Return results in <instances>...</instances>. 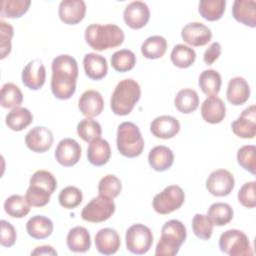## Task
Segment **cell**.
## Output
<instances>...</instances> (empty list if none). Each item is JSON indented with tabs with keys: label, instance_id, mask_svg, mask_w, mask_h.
<instances>
[{
	"label": "cell",
	"instance_id": "cell-1",
	"mask_svg": "<svg viewBox=\"0 0 256 256\" xmlns=\"http://www.w3.org/2000/svg\"><path fill=\"white\" fill-rule=\"evenodd\" d=\"M51 91L55 98L60 100L70 99L76 91L78 78V64L74 57L62 54L52 61Z\"/></svg>",
	"mask_w": 256,
	"mask_h": 256
},
{
	"label": "cell",
	"instance_id": "cell-2",
	"mask_svg": "<svg viewBox=\"0 0 256 256\" xmlns=\"http://www.w3.org/2000/svg\"><path fill=\"white\" fill-rule=\"evenodd\" d=\"M86 43L96 51H104L120 46L124 42L123 30L115 24L93 23L86 27Z\"/></svg>",
	"mask_w": 256,
	"mask_h": 256
},
{
	"label": "cell",
	"instance_id": "cell-3",
	"mask_svg": "<svg viewBox=\"0 0 256 256\" xmlns=\"http://www.w3.org/2000/svg\"><path fill=\"white\" fill-rule=\"evenodd\" d=\"M140 97L141 88L138 82L131 78L121 80L111 95V110L116 115L126 116L132 112Z\"/></svg>",
	"mask_w": 256,
	"mask_h": 256
},
{
	"label": "cell",
	"instance_id": "cell-4",
	"mask_svg": "<svg viewBox=\"0 0 256 256\" xmlns=\"http://www.w3.org/2000/svg\"><path fill=\"white\" fill-rule=\"evenodd\" d=\"M186 237L187 230L181 221L177 219H171L165 222L161 228V237L156 245L155 255H176L179 252L181 245L185 242Z\"/></svg>",
	"mask_w": 256,
	"mask_h": 256
},
{
	"label": "cell",
	"instance_id": "cell-5",
	"mask_svg": "<svg viewBox=\"0 0 256 256\" xmlns=\"http://www.w3.org/2000/svg\"><path fill=\"white\" fill-rule=\"evenodd\" d=\"M116 145L119 153L127 158L141 155L144 149V139L138 126L132 122H122L117 129Z\"/></svg>",
	"mask_w": 256,
	"mask_h": 256
},
{
	"label": "cell",
	"instance_id": "cell-6",
	"mask_svg": "<svg viewBox=\"0 0 256 256\" xmlns=\"http://www.w3.org/2000/svg\"><path fill=\"white\" fill-rule=\"evenodd\" d=\"M219 248L230 256L253 255L249 238L244 232L237 229H229L220 235Z\"/></svg>",
	"mask_w": 256,
	"mask_h": 256
},
{
	"label": "cell",
	"instance_id": "cell-7",
	"mask_svg": "<svg viewBox=\"0 0 256 256\" xmlns=\"http://www.w3.org/2000/svg\"><path fill=\"white\" fill-rule=\"evenodd\" d=\"M185 201V193L178 185H169L160 193L156 194L152 200L154 211L161 215L170 214L178 210Z\"/></svg>",
	"mask_w": 256,
	"mask_h": 256
},
{
	"label": "cell",
	"instance_id": "cell-8",
	"mask_svg": "<svg viewBox=\"0 0 256 256\" xmlns=\"http://www.w3.org/2000/svg\"><path fill=\"white\" fill-rule=\"evenodd\" d=\"M126 248L136 255L147 253L153 244V234L151 229L141 223L131 225L125 235Z\"/></svg>",
	"mask_w": 256,
	"mask_h": 256
},
{
	"label": "cell",
	"instance_id": "cell-9",
	"mask_svg": "<svg viewBox=\"0 0 256 256\" xmlns=\"http://www.w3.org/2000/svg\"><path fill=\"white\" fill-rule=\"evenodd\" d=\"M113 199L99 195L92 198L82 209L81 217L90 223H100L108 220L115 212Z\"/></svg>",
	"mask_w": 256,
	"mask_h": 256
},
{
	"label": "cell",
	"instance_id": "cell-10",
	"mask_svg": "<svg viewBox=\"0 0 256 256\" xmlns=\"http://www.w3.org/2000/svg\"><path fill=\"white\" fill-rule=\"evenodd\" d=\"M234 176L226 169L214 170L206 180V188L208 192L216 197L229 195L234 189Z\"/></svg>",
	"mask_w": 256,
	"mask_h": 256
},
{
	"label": "cell",
	"instance_id": "cell-11",
	"mask_svg": "<svg viewBox=\"0 0 256 256\" xmlns=\"http://www.w3.org/2000/svg\"><path fill=\"white\" fill-rule=\"evenodd\" d=\"M231 128L233 133L242 139H253L256 135V107L251 105L244 109L237 119H235Z\"/></svg>",
	"mask_w": 256,
	"mask_h": 256
},
{
	"label": "cell",
	"instance_id": "cell-12",
	"mask_svg": "<svg viewBox=\"0 0 256 256\" xmlns=\"http://www.w3.org/2000/svg\"><path fill=\"white\" fill-rule=\"evenodd\" d=\"M54 141L52 131L45 126H36L32 128L25 136V144L29 150L35 153H44L48 151Z\"/></svg>",
	"mask_w": 256,
	"mask_h": 256
},
{
	"label": "cell",
	"instance_id": "cell-13",
	"mask_svg": "<svg viewBox=\"0 0 256 256\" xmlns=\"http://www.w3.org/2000/svg\"><path fill=\"white\" fill-rule=\"evenodd\" d=\"M123 19L131 29H141L150 19V9L143 1H132L124 9Z\"/></svg>",
	"mask_w": 256,
	"mask_h": 256
},
{
	"label": "cell",
	"instance_id": "cell-14",
	"mask_svg": "<svg viewBox=\"0 0 256 256\" xmlns=\"http://www.w3.org/2000/svg\"><path fill=\"white\" fill-rule=\"evenodd\" d=\"M54 156L60 165L72 167L80 160L81 146L72 138H64L57 144Z\"/></svg>",
	"mask_w": 256,
	"mask_h": 256
},
{
	"label": "cell",
	"instance_id": "cell-15",
	"mask_svg": "<svg viewBox=\"0 0 256 256\" xmlns=\"http://www.w3.org/2000/svg\"><path fill=\"white\" fill-rule=\"evenodd\" d=\"M183 41L193 47H200L208 44L212 38V32L201 22H190L181 30Z\"/></svg>",
	"mask_w": 256,
	"mask_h": 256
},
{
	"label": "cell",
	"instance_id": "cell-16",
	"mask_svg": "<svg viewBox=\"0 0 256 256\" xmlns=\"http://www.w3.org/2000/svg\"><path fill=\"white\" fill-rule=\"evenodd\" d=\"M22 83L30 90H39L46 81V69L39 59L29 61L22 70Z\"/></svg>",
	"mask_w": 256,
	"mask_h": 256
},
{
	"label": "cell",
	"instance_id": "cell-17",
	"mask_svg": "<svg viewBox=\"0 0 256 256\" xmlns=\"http://www.w3.org/2000/svg\"><path fill=\"white\" fill-rule=\"evenodd\" d=\"M86 9L83 0H63L58 7V15L64 24L76 25L84 19Z\"/></svg>",
	"mask_w": 256,
	"mask_h": 256
},
{
	"label": "cell",
	"instance_id": "cell-18",
	"mask_svg": "<svg viewBox=\"0 0 256 256\" xmlns=\"http://www.w3.org/2000/svg\"><path fill=\"white\" fill-rule=\"evenodd\" d=\"M78 108L84 116L88 118L96 117L104 109V99L100 92L93 89L86 90L78 100Z\"/></svg>",
	"mask_w": 256,
	"mask_h": 256
},
{
	"label": "cell",
	"instance_id": "cell-19",
	"mask_svg": "<svg viewBox=\"0 0 256 256\" xmlns=\"http://www.w3.org/2000/svg\"><path fill=\"white\" fill-rule=\"evenodd\" d=\"M180 131L179 121L170 115H162L152 120L150 132L156 138L170 139L176 136Z\"/></svg>",
	"mask_w": 256,
	"mask_h": 256
},
{
	"label": "cell",
	"instance_id": "cell-20",
	"mask_svg": "<svg viewBox=\"0 0 256 256\" xmlns=\"http://www.w3.org/2000/svg\"><path fill=\"white\" fill-rule=\"evenodd\" d=\"M200 111L203 120L210 124H218L226 116V106L217 95L208 96L203 101Z\"/></svg>",
	"mask_w": 256,
	"mask_h": 256
},
{
	"label": "cell",
	"instance_id": "cell-21",
	"mask_svg": "<svg viewBox=\"0 0 256 256\" xmlns=\"http://www.w3.org/2000/svg\"><path fill=\"white\" fill-rule=\"evenodd\" d=\"M95 247L100 254H115L121 245L118 232L112 228H102L95 235Z\"/></svg>",
	"mask_w": 256,
	"mask_h": 256
},
{
	"label": "cell",
	"instance_id": "cell-22",
	"mask_svg": "<svg viewBox=\"0 0 256 256\" xmlns=\"http://www.w3.org/2000/svg\"><path fill=\"white\" fill-rule=\"evenodd\" d=\"M226 97L228 102L234 106L246 103L250 97V86L247 80L240 76L231 78L227 85Z\"/></svg>",
	"mask_w": 256,
	"mask_h": 256
},
{
	"label": "cell",
	"instance_id": "cell-23",
	"mask_svg": "<svg viewBox=\"0 0 256 256\" xmlns=\"http://www.w3.org/2000/svg\"><path fill=\"white\" fill-rule=\"evenodd\" d=\"M233 18L250 28L256 27V2L254 0H235L232 5Z\"/></svg>",
	"mask_w": 256,
	"mask_h": 256
},
{
	"label": "cell",
	"instance_id": "cell-24",
	"mask_svg": "<svg viewBox=\"0 0 256 256\" xmlns=\"http://www.w3.org/2000/svg\"><path fill=\"white\" fill-rule=\"evenodd\" d=\"M85 74L91 80H101L108 73V64L104 56L96 53H87L83 58Z\"/></svg>",
	"mask_w": 256,
	"mask_h": 256
},
{
	"label": "cell",
	"instance_id": "cell-25",
	"mask_svg": "<svg viewBox=\"0 0 256 256\" xmlns=\"http://www.w3.org/2000/svg\"><path fill=\"white\" fill-rule=\"evenodd\" d=\"M148 162L153 170L158 172L166 171L174 163L173 151L164 145L155 146L149 151Z\"/></svg>",
	"mask_w": 256,
	"mask_h": 256
},
{
	"label": "cell",
	"instance_id": "cell-26",
	"mask_svg": "<svg viewBox=\"0 0 256 256\" xmlns=\"http://www.w3.org/2000/svg\"><path fill=\"white\" fill-rule=\"evenodd\" d=\"M66 244L68 249L72 252H87L91 247V236L89 231L82 226L73 227L67 234Z\"/></svg>",
	"mask_w": 256,
	"mask_h": 256
},
{
	"label": "cell",
	"instance_id": "cell-27",
	"mask_svg": "<svg viewBox=\"0 0 256 256\" xmlns=\"http://www.w3.org/2000/svg\"><path fill=\"white\" fill-rule=\"evenodd\" d=\"M54 229L50 218L43 215L32 216L26 223V231L30 237L37 240L48 238Z\"/></svg>",
	"mask_w": 256,
	"mask_h": 256
},
{
	"label": "cell",
	"instance_id": "cell-28",
	"mask_svg": "<svg viewBox=\"0 0 256 256\" xmlns=\"http://www.w3.org/2000/svg\"><path fill=\"white\" fill-rule=\"evenodd\" d=\"M111 148L108 141L97 138L89 143L87 148L88 161L94 166H103L110 160Z\"/></svg>",
	"mask_w": 256,
	"mask_h": 256
},
{
	"label": "cell",
	"instance_id": "cell-29",
	"mask_svg": "<svg viewBox=\"0 0 256 256\" xmlns=\"http://www.w3.org/2000/svg\"><path fill=\"white\" fill-rule=\"evenodd\" d=\"M33 122L31 111L24 107H16L12 109L5 117V123L13 131H22Z\"/></svg>",
	"mask_w": 256,
	"mask_h": 256
},
{
	"label": "cell",
	"instance_id": "cell-30",
	"mask_svg": "<svg viewBox=\"0 0 256 256\" xmlns=\"http://www.w3.org/2000/svg\"><path fill=\"white\" fill-rule=\"evenodd\" d=\"M174 105L179 112L190 114L199 106L198 93L191 88L181 89L174 98Z\"/></svg>",
	"mask_w": 256,
	"mask_h": 256
},
{
	"label": "cell",
	"instance_id": "cell-31",
	"mask_svg": "<svg viewBox=\"0 0 256 256\" xmlns=\"http://www.w3.org/2000/svg\"><path fill=\"white\" fill-rule=\"evenodd\" d=\"M167 50V41L160 35L148 37L141 45V53L147 59H159Z\"/></svg>",
	"mask_w": 256,
	"mask_h": 256
},
{
	"label": "cell",
	"instance_id": "cell-32",
	"mask_svg": "<svg viewBox=\"0 0 256 256\" xmlns=\"http://www.w3.org/2000/svg\"><path fill=\"white\" fill-rule=\"evenodd\" d=\"M222 84L221 75L214 69H207L199 75L198 85L201 91L207 96L217 95L220 91Z\"/></svg>",
	"mask_w": 256,
	"mask_h": 256
},
{
	"label": "cell",
	"instance_id": "cell-33",
	"mask_svg": "<svg viewBox=\"0 0 256 256\" xmlns=\"http://www.w3.org/2000/svg\"><path fill=\"white\" fill-rule=\"evenodd\" d=\"M170 59L173 65L178 68L185 69L193 65L196 60V52L193 48L184 45V44H177L173 47Z\"/></svg>",
	"mask_w": 256,
	"mask_h": 256
},
{
	"label": "cell",
	"instance_id": "cell-34",
	"mask_svg": "<svg viewBox=\"0 0 256 256\" xmlns=\"http://www.w3.org/2000/svg\"><path fill=\"white\" fill-rule=\"evenodd\" d=\"M226 7V0H202L199 2L198 11L207 21H217L222 18Z\"/></svg>",
	"mask_w": 256,
	"mask_h": 256
},
{
	"label": "cell",
	"instance_id": "cell-35",
	"mask_svg": "<svg viewBox=\"0 0 256 256\" xmlns=\"http://www.w3.org/2000/svg\"><path fill=\"white\" fill-rule=\"evenodd\" d=\"M23 102V94L20 88L12 83H5L1 88L0 103L3 108H16L20 107Z\"/></svg>",
	"mask_w": 256,
	"mask_h": 256
},
{
	"label": "cell",
	"instance_id": "cell-36",
	"mask_svg": "<svg viewBox=\"0 0 256 256\" xmlns=\"http://www.w3.org/2000/svg\"><path fill=\"white\" fill-rule=\"evenodd\" d=\"M4 210L12 218H23L30 212V205L26 197L14 194L5 200Z\"/></svg>",
	"mask_w": 256,
	"mask_h": 256
},
{
	"label": "cell",
	"instance_id": "cell-37",
	"mask_svg": "<svg viewBox=\"0 0 256 256\" xmlns=\"http://www.w3.org/2000/svg\"><path fill=\"white\" fill-rule=\"evenodd\" d=\"M233 214L232 207L224 202L213 203L207 211L208 217L216 226H224L228 224L233 219Z\"/></svg>",
	"mask_w": 256,
	"mask_h": 256
},
{
	"label": "cell",
	"instance_id": "cell-38",
	"mask_svg": "<svg viewBox=\"0 0 256 256\" xmlns=\"http://www.w3.org/2000/svg\"><path fill=\"white\" fill-rule=\"evenodd\" d=\"M112 68L117 72H128L136 64V55L129 49H120L113 53L110 59Z\"/></svg>",
	"mask_w": 256,
	"mask_h": 256
},
{
	"label": "cell",
	"instance_id": "cell-39",
	"mask_svg": "<svg viewBox=\"0 0 256 256\" xmlns=\"http://www.w3.org/2000/svg\"><path fill=\"white\" fill-rule=\"evenodd\" d=\"M30 0H2L0 5V15L6 18H20L29 9Z\"/></svg>",
	"mask_w": 256,
	"mask_h": 256
},
{
	"label": "cell",
	"instance_id": "cell-40",
	"mask_svg": "<svg viewBox=\"0 0 256 256\" xmlns=\"http://www.w3.org/2000/svg\"><path fill=\"white\" fill-rule=\"evenodd\" d=\"M77 134L85 142H92L93 140L100 138L102 134V128L98 121L92 118H84L77 124Z\"/></svg>",
	"mask_w": 256,
	"mask_h": 256
},
{
	"label": "cell",
	"instance_id": "cell-41",
	"mask_svg": "<svg viewBox=\"0 0 256 256\" xmlns=\"http://www.w3.org/2000/svg\"><path fill=\"white\" fill-rule=\"evenodd\" d=\"M213 226L208 215L196 213L192 219V230L194 235L201 240H208L213 233Z\"/></svg>",
	"mask_w": 256,
	"mask_h": 256
},
{
	"label": "cell",
	"instance_id": "cell-42",
	"mask_svg": "<svg viewBox=\"0 0 256 256\" xmlns=\"http://www.w3.org/2000/svg\"><path fill=\"white\" fill-rule=\"evenodd\" d=\"M122 190V184L120 179L113 175L108 174L102 177L98 183V193L99 195L114 199L116 198Z\"/></svg>",
	"mask_w": 256,
	"mask_h": 256
},
{
	"label": "cell",
	"instance_id": "cell-43",
	"mask_svg": "<svg viewBox=\"0 0 256 256\" xmlns=\"http://www.w3.org/2000/svg\"><path fill=\"white\" fill-rule=\"evenodd\" d=\"M237 162L246 171L255 175L256 173V147L244 145L237 151Z\"/></svg>",
	"mask_w": 256,
	"mask_h": 256
},
{
	"label": "cell",
	"instance_id": "cell-44",
	"mask_svg": "<svg viewBox=\"0 0 256 256\" xmlns=\"http://www.w3.org/2000/svg\"><path fill=\"white\" fill-rule=\"evenodd\" d=\"M83 200L82 191L75 186L63 188L58 196L59 204L65 209H74L81 204Z\"/></svg>",
	"mask_w": 256,
	"mask_h": 256
},
{
	"label": "cell",
	"instance_id": "cell-45",
	"mask_svg": "<svg viewBox=\"0 0 256 256\" xmlns=\"http://www.w3.org/2000/svg\"><path fill=\"white\" fill-rule=\"evenodd\" d=\"M29 185L39 186L53 194L57 188V180L51 172L47 170H38L30 177Z\"/></svg>",
	"mask_w": 256,
	"mask_h": 256
},
{
	"label": "cell",
	"instance_id": "cell-46",
	"mask_svg": "<svg viewBox=\"0 0 256 256\" xmlns=\"http://www.w3.org/2000/svg\"><path fill=\"white\" fill-rule=\"evenodd\" d=\"M51 195L52 194L44 188L35 185H29L25 197L30 206L43 207L49 203Z\"/></svg>",
	"mask_w": 256,
	"mask_h": 256
},
{
	"label": "cell",
	"instance_id": "cell-47",
	"mask_svg": "<svg viewBox=\"0 0 256 256\" xmlns=\"http://www.w3.org/2000/svg\"><path fill=\"white\" fill-rule=\"evenodd\" d=\"M14 34V29L10 23L3 20L0 21V58L4 59L11 52V40Z\"/></svg>",
	"mask_w": 256,
	"mask_h": 256
},
{
	"label": "cell",
	"instance_id": "cell-48",
	"mask_svg": "<svg viewBox=\"0 0 256 256\" xmlns=\"http://www.w3.org/2000/svg\"><path fill=\"white\" fill-rule=\"evenodd\" d=\"M255 181H249L242 185L239 189L237 198L239 203L246 208H254L256 206V196H255Z\"/></svg>",
	"mask_w": 256,
	"mask_h": 256
},
{
	"label": "cell",
	"instance_id": "cell-49",
	"mask_svg": "<svg viewBox=\"0 0 256 256\" xmlns=\"http://www.w3.org/2000/svg\"><path fill=\"white\" fill-rule=\"evenodd\" d=\"M1 225V236H0V243L3 247H11L15 244L17 234L14 226L6 220L0 221Z\"/></svg>",
	"mask_w": 256,
	"mask_h": 256
},
{
	"label": "cell",
	"instance_id": "cell-50",
	"mask_svg": "<svg viewBox=\"0 0 256 256\" xmlns=\"http://www.w3.org/2000/svg\"><path fill=\"white\" fill-rule=\"evenodd\" d=\"M222 52V47L219 42H213L210 46L205 50L203 54V61L207 65H212L214 62L220 57Z\"/></svg>",
	"mask_w": 256,
	"mask_h": 256
},
{
	"label": "cell",
	"instance_id": "cell-51",
	"mask_svg": "<svg viewBox=\"0 0 256 256\" xmlns=\"http://www.w3.org/2000/svg\"><path fill=\"white\" fill-rule=\"evenodd\" d=\"M57 251L49 245H43L36 247L32 252L31 255H57Z\"/></svg>",
	"mask_w": 256,
	"mask_h": 256
}]
</instances>
